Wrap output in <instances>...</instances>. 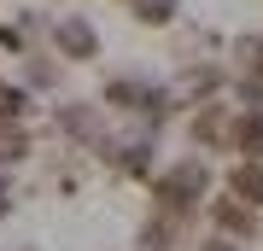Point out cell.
Wrapping results in <instances>:
<instances>
[{"label":"cell","mask_w":263,"mask_h":251,"mask_svg":"<svg viewBox=\"0 0 263 251\" xmlns=\"http://www.w3.org/2000/svg\"><path fill=\"white\" fill-rule=\"evenodd\" d=\"M228 123H234V117H228L222 105H199V117H193V140H199V146H228Z\"/></svg>","instance_id":"6"},{"label":"cell","mask_w":263,"mask_h":251,"mask_svg":"<svg viewBox=\"0 0 263 251\" xmlns=\"http://www.w3.org/2000/svg\"><path fill=\"white\" fill-rule=\"evenodd\" d=\"M240 53H246V65H252V76H263V35H257L252 47H240Z\"/></svg>","instance_id":"11"},{"label":"cell","mask_w":263,"mask_h":251,"mask_svg":"<svg viewBox=\"0 0 263 251\" xmlns=\"http://www.w3.org/2000/svg\"><path fill=\"white\" fill-rule=\"evenodd\" d=\"M24 105H29V100H24V88L0 82V123H18V117H24Z\"/></svg>","instance_id":"10"},{"label":"cell","mask_w":263,"mask_h":251,"mask_svg":"<svg viewBox=\"0 0 263 251\" xmlns=\"http://www.w3.org/2000/svg\"><path fill=\"white\" fill-rule=\"evenodd\" d=\"M228 193H240L246 205H263V158H240L228 176Z\"/></svg>","instance_id":"7"},{"label":"cell","mask_w":263,"mask_h":251,"mask_svg":"<svg viewBox=\"0 0 263 251\" xmlns=\"http://www.w3.org/2000/svg\"><path fill=\"white\" fill-rule=\"evenodd\" d=\"M205 193H211V169L199 164V158L164 169V176L152 181V205H158V210H181V216H193Z\"/></svg>","instance_id":"1"},{"label":"cell","mask_w":263,"mask_h":251,"mask_svg":"<svg viewBox=\"0 0 263 251\" xmlns=\"http://www.w3.org/2000/svg\"><path fill=\"white\" fill-rule=\"evenodd\" d=\"M129 12H135L141 24H164L170 12H176V0H129Z\"/></svg>","instance_id":"9"},{"label":"cell","mask_w":263,"mask_h":251,"mask_svg":"<svg viewBox=\"0 0 263 251\" xmlns=\"http://www.w3.org/2000/svg\"><path fill=\"white\" fill-rule=\"evenodd\" d=\"M53 47H59V59H100V35L88 18H59Z\"/></svg>","instance_id":"3"},{"label":"cell","mask_w":263,"mask_h":251,"mask_svg":"<svg viewBox=\"0 0 263 251\" xmlns=\"http://www.w3.org/2000/svg\"><path fill=\"white\" fill-rule=\"evenodd\" d=\"M105 158H111L117 176H129V181H152V146H146V140H123V146H111Z\"/></svg>","instance_id":"4"},{"label":"cell","mask_w":263,"mask_h":251,"mask_svg":"<svg viewBox=\"0 0 263 251\" xmlns=\"http://www.w3.org/2000/svg\"><path fill=\"white\" fill-rule=\"evenodd\" d=\"M199 251H240V245H234V240H222V234H216V240H211V245H199Z\"/></svg>","instance_id":"13"},{"label":"cell","mask_w":263,"mask_h":251,"mask_svg":"<svg viewBox=\"0 0 263 251\" xmlns=\"http://www.w3.org/2000/svg\"><path fill=\"white\" fill-rule=\"evenodd\" d=\"M24 152H29V134L18 129V123H0V169H6V164H18Z\"/></svg>","instance_id":"8"},{"label":"cell","mask_w":263,"mask_h":251,"mask_svg":"<svg viewBox=\"0 0 263 251\" xmlns=\"http://www.w3.org/2000/svg\"><path fill=\"white\" fill-rule=\"evenodd\" d=\"M228 146H234L240 158H263V111H240L228 123Z\"/></svg>","instance_id":"5"},{"label":"cell","mask_w":263,"mask_h":251,"mask_svg":"<svg viewBox=\"0 0 263 251\" xmlns=\"http://www.w3.org/2000/svg\"><path fill=\"white\" fill-rule=\"evenodd\" d=\"M205 210H211L216 234H222V240H234V245H246V240L257 234V205H246L240 193H216Z\"/></svg>","instance_id":"2"},{"label":"cell","mask_w":263,"mask_h":251,"mask_svg":"<svg viewBox=\"0 0 263 251\" xmlns=\"http://www.w3.org/2000/svg\"><path fill=\"white\" fill-rule=\"evenodd\" d=\"M12 210V181H6V169H0V216Z\"/></svg>","instance_id":"12"}]
</instances>
